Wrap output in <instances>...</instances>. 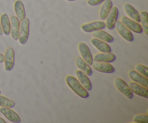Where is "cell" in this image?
I'll use <instances>...</instances> for the list:
<instances>
[{"mask_svg":"<svg viewBox=\"0 0 148 123\" xmlns=\"http://www.w3.org/2000/svg\"><path fill=\"white\" fill-rule=\"evenodd\" d=\"M65 81L72 91L79 97L82 98H87L89 97L88 91L81 85L77 78H75L72 75H67L65 78Z\"/></svg>","mask_w":148,"mask_h":123,"instance_id":"6da1fadb","label":"cell"},{"mask_svg":"<svg viewBox=\"0 0 148 123\" xmlns=\"http://www.w3.org/2000/svg\"><path fill=\"white\" fill-rule=\"evenodd\" d=\"M30 34V20L28 18H25L20 23V32H19L18 41L20 44L24 45L27 43Z\"/></svg>","mask_w":148,"mask_h":123,"instance_id":"7a4b0ae2","label":"cell"},{"mask_svg":"<svg viewBox=\"0 0 148 123\" xmlns=\"http://www.w3.org/2000/svg\"><path fill=\"white\" fill-rule=\"evenodd\" d=\"M114 85L116 89L119 91L120 93L123 94L125 97H127L129 99H131L134 96L133 92L132 91L130 85L122 79V78L117 77L114 80Z\"/></svg>","mask_w":148,"mask_h":123,"instance_id":"3957f363","label":"cell"},{"mask_svg":"<svg viewBox=\"0 0 148 123\" xmlns=\"http://www.w3.org/2000/svg\"><path fill=\"white\" fill-rule=\"evenodd\" d=\"M15 63V52L13 48L8 47L5 51L4 55V69L6 71H11Z\"/></svg>","mask_w":148,"mask_h":123,"instance_id":"277c9868","label":"cell"},{"mask_svg":"<svg viewBox=\"0 0 148 123\" xmlns=\"http://www.w3.org/2000/svg\"><path fill=\"white\" fill-rule=\"evenodd\" d=\"M121 22L129 30L134 32V33H137V34H140V33H143V30L141 26V24L138 23V22H136L135 20L130 18L129 17H127V16L121 17Z\"/></svg>","mask_w":148,"mask_h":123,"instance_id":"5b68a950","label":"cell"},{"mask_svg":"<svg viewBox=\"0 0 148 123\" xmlns=\"http://www.w3.org/2000/svg\"><path fill=\"white\" fill-rule=\"evenodd\" d=\"M106 27V23L104 21H92L90 23L82 24L81 25L82 30L85 33H92L98 30H103Z\"/></svg>","mask_w":148,"mask_h":123,"instance_id":"8992f818","label":"cell"},{"mask_svg":"<svg viewBox=\"0 0 148 123\" xmlns=\"http://www.w3.org/2000/svg\"><path fill=\"white\" fill-rule=\"evenodd\" d=\"M78 50H79L80 56L88 65H92L93 63V57L91 54L90 49L88 45L84 42H80L78 44Z\"/></svg>","mask_w":148,"mask_h":123,"instance_id":"52a82bcc","label":"cell"},{"mask_svg":"<svg viewBox=\"0 0 148 123\" xmlns=\"http://www.w3.org/2000/svg\"><path fill=\"white\" fill-rule=\"evenodd\" d=\"M116 29L119 34L123 38L125 41L128 42H132L134 41V36L131 30H129L126 26L123 25L121 21H117L115 25Z\"/></svg>","mask_w":148,"mask_h":123,"instance_id":"ba28073f","label":"cell"},{"mask_svg":"<svg viewBox=\"0 0 148 123\" xmlns=\"http://www.w3.org/2000/svg\"><path fill=\"white\" fill-rule=\"evenodd\" d=\"M0 113L4 116L7 120L12 123H19L21 122V118L19 114L9 107H3L0 108Z\"/></svg>","mask_w":148,"mask_h":123,"instance_id":"9c48e42d","label":"cell"},{"mask_svg":"<svg viewBox=\"0 0 148 123\" xmlns=\"http://www.w3.org/2000/svg\"><path fill=\"white\" fill-rule=\"evenodd\" d=\"M119 10L116 7H113L112 9L110 11L109 14L107 16L106 20V27L108 29V30H112L115 27L116 23L117 20H118L119 17Z\"/></svg>","mask_w":148,"mask_h":123,"instance_id":"30bf717a","label":"cell"},{"mask_svg":"<svg viewBox=\"0 0 148 123\" xmlns=\"http://www.w3.org/2000/svg\"><path fill=\"white\" fill-rule=\"evenodd\" d=\"M92 66L93 69H95L98 72H102V73L111 74L115 71L114 67L110 63H107V62H93V63L92 64Z\"/></svg>","mask_w":148,"mask_h":123,"instance_id":"8fae6325","label":"cell"},{"mask_svg":"<svg viewBox=\"0 0 148 123\" xmlns=\"http://www.w3.org/2000/svg\"><path fill=\"white\" fill-rule=\"evenodd\" d=\"M10 23H11V30H10V35L13 40H18L19 32H20V21L16 16H10Z\"/></svg>","mask_w":148,"mask_h":123,"instance_id":"7c38bea8","label":"cell"},{"mask_svg":"<svg viewBox=\"0 0 148 123\" xmlns=\"http://www.w3.org/2000/svg\"><path fill=\"white\" fill-rule=\"evenodd\" d=\"M129 77H130V79L134 82H137V83L140 84V85H143L145 87L148 86V79L147 78L145 77L144 75H143L142 74L139 73L137 71H136L135 69H132L129 72Z\"/></svg>","mask_w":148,"mask_h":123,"instance_id":"4fadbf2b","label":"cell"},{"mask_svg":"<svg viewBox=\"0 0 148 123\" xmlns=\"http://www.w3.org/2000/svg\"><path fill=\"white\" fill-rule=\"evenodd\" d=\"M129 85H130L133 93L137 94V95L143 97V98H148V89L147 87L143 86V85H140V84L133 82V81L130 82Z\"/></svg>","mask_w":148,"mask_h":123,"instance_id":"5bb4252c","label":"cell"},{"mask_svg":"<svg viewBox=\"0 0 148 123\" xmlns=\"http://www.w3.org/2000/svg\"><path fill=\"white\" fill-rule=\"evenodd\" d=\"M75 73H76L77 78L81 83V85L88 91H91L92 90V82L88 78V75H87L86 74L84 73L82 71L79 70V69L75 71Z\"/></svg>","mask_w":148,"mask_h":123,"instance_id":"9a60e30c","label":"cell"},{"mask_svg":"<svg viewBox=\"0 0 148 123\" xmlns=\"http://www.w3.org/2000/svg\"><path fill=\"white\" fill-rule=\"evenodd\" d=\"M116 55L111 52H101V53L96 54L94 56L93 61L111 63L116 60Z\"/></svg>","mask_w":148,"mask_h":123,"instance_id":"2e32d148","label":"cell"},{"mask_svg":"<svg viewBox=\"0 0 148 123\" xmlns=\"http://www.w3.org/2000/svg\"><path fill=\"white\" fill-rule=\"evenodd\" d=\"M90 42L92 46L101 52H111L112 51L111 46L108 44V43L101 40V39L94 37L91 38Z\"/></svg>","mask_w":148,"mask_h":123,"instance_id":"e0dca14e","label":"cell"},{"mask_svg":"<svg viewBox=\"0 0 148 123\" xmlns=\"http://www.w3.org/2000/svg\"><path fill=\"white\" fill-rule=\"evenodd\" d=\"M124 10L130 18L135 20L136 22L140 23V12L132 5H131L129 3H125L124 4Z\"/></svg>","mask_w":148,"mask_h":123,"instance_id":"ac0fdd59","label":"cell"},{"mask_svg":"<svg viewBox=\"0 0 148 123\" xmlns=\"http://www.w3.org/2000/svg\"><path fill=\"white\" fill-rule=\"evenodd\" d=\"M14 11L15 12L16 17L22 21L26 17V12L25 10V6L21 0H16L14 3Z\"/></svg>","mask_w":148,"mask_h":123,"instance_id":"d6986e66","label":"cell"},{"mask_svg":"<svg viewBox=\"0 0 148 123\" xmlns=\"http://www.w3.org/2000/svg\"><path fill=\"white\" fill-rule=\"evenodd\" d=\"M0 24L2 29L3 34L5 36H9L10 34V30H11V23H10V17L7 13H3L1 15Z\"/></svg>","mask_w":148,"mask_h":123,"instance_id":"ffe728a7","label":"cell"},{"mask_svg":"<svg viewBox=\"0 0 148 123\" xmlns=\"http://www.w3.org/2000/svg\"><path fill=\"white\" fill-rule=\"evenodd\" d=\"M75 64H76L77 67L79 68V70L82 71L84 73H85L88 76H90V75H91L92 74V68L90 67V65H88L80 56H78V57L76 58Z\"/></svg>","mask_w":148,"mask_h":123,"instance_id":"44dd1931","label":"cell"},{"mask_svg":"<svg viewBox=\"0 0 148 123\" xmlns=\"http://www.w3.org/2000/svg\"><path fill=\"white\" fill-rule=\"evenodd\" d=\"M103 3L99 12V17L101 20H105L112 9L113 2L111 0H105Z\"/></svg>","mask_w":148,"mask_h":123,"instance_id":"7402d4cb","label":"cell"},{"mask_svg":"<svg viewBox=\"0 0 148 123\" xmlns=\"http://www.w3.org/2000/svg\"><path fill=\"white\" fill-rule=\"evenodd\" d=\"M92 36L97 38L101 39L106 43H111L114 41V37L111 34L103 30H98L96 31L92 32Z\"/></svg>","mask_w":148,"mask_h":123,"instance_id":"603a6c76","label":"cell"},{"mask_svg":"<svg viewBox=\"0 0 148 123\" xmlns=\"http://www.w3.org/2000/svg\"><path fill=\"white\" fill-rule=\"evenodd\" d=\"M140 14V23H142L141 26L143 27V33L146 36L148 35V13L146 11H141Z\"/></svg>","mask_w":148,"mask_h":123,"instance_id":"cb8c5ba5","label":"cell"},{"mask_svg":"<svg viewBox=\"0 0 148 123\" xmlns=\"http://www.w3.org/2000/svg\"><path fill=\"white\" fill-rule=\"evenodd\" d=\"M14 106H15V102L14 101L0 94V107L13 108Z\"/></svg>","mask_w":148,"mask_h":123,"instance_id":"d4e9b609","label":"cell"},{"mask_svg":"<svg viewBox=\"0 0 148 123\" xmlns=\"http://www.w3.org/2000/svg\"><path fill=\"white\" fill-rule=\"evenodd\" d=\"M133 122L137 123H147L148 122V115L147 114H137L133 118Z\"/></svg>","mask_w":148,"mask_h":123,"instance_id":"484cf974","label":"cell"},{"mask_svg":"<svg viewBox=\"0 0 148 123\" xmlns=\"http://www.w3.org/2000/svg\"><path fill=\"white\" fill-rule=\"evenodd\" d=\"M135 70L137 71L139 73L142 74L146 78H148V69L147 67L145 65H143L142 64H138L135 66Z\"/></svg>","mask_w":148,"mask_h":123,"instance_id":"4316f807","label":"cell"},{"mask_svg":"<svg viewBox=\"0 0 148 123\" xmlns=\"http://www.w3.org/2000/svg\"><path fill=\"white\" fill-rule=\"evenodd\" d=\"M105 0H87V3H88V5L90 6H97L99 5V4H102Z\"/></svg>","mask_w":148,"mask_h":123,"instance_id":"83f0119b","label":"cell"},{"mask_svg":"<svg viewBox=\"0 0 148 123\" xmlns=\"http://www.w3.org/2000/svg\"><path fill=\"white\" fill-rule=\"evenodd\" d=\"M4 62V54L0 53V63H2Z\"/></svg>","mask_w":148,"mask_h":123,"instance_id":"f1b7e54d","label":"cell"},{"mask_svg":"<svg viewBox=\"0 0 148 123\" xmlns=\"http://www.w3.org/2000/svg\"><path fill=\"white\" fill-rule=\"evenodd\" d=\"M0 123H6V121L2 118V117H0Z\"/></svg>","mask_w":148,"mask_h":123,"instance_id":"f546056e","label":"cell"},{"mask_svg":"<svg viewBox=\"0 0 148 123\" xmlns=\"http://www.w3.org/2000/svg\"><path fill=\"white\" fill-rule=\"evenodd\" d=\"M2 35H3V31H2V29H1V24H0V36H2Z\"/></svg>","mask_w":148,"mask_h":123,"instance_id":"4dcf8cb0","label":"cell"},{"mask_svg":"<svg viewBox=\"0 0 148 123\" xmlns=\"http://www.w3.org/2000/svg\"><path fill=\"white\" fill-rule=\"evenodd\" d=\"M66 1H75V0H66Z\"/></svg>","mask_w":148,"mask_h":123,"instance_id":"1f68e13d","label":"cell"},{"mask_svg":"<svg viewBox=\"0 0 148 123\" xmlns=\"http://www.w3.org/2000/svg\"><path fill=\"white\" fill-rule=\"evenodd\" d=\"M0 94H1V90H0Z\"/></svg>","mask_w":148,"mask_h":123,"instance_id":"d6a6232c","label":"cell"}]
</instances>
